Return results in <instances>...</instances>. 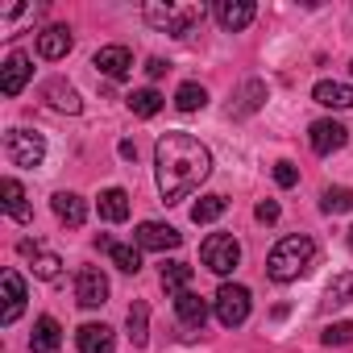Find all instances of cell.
<instances>
[{"label": "cell", "instance_id": "obj_1", "mask_svg": "<svg viewBox=\"0 0 353 353\" xmlns=\"http://www.w3.org/2000/svg\"><path fill=\"white\" fill-rule=\"evenodd\" d=\"M154 174H158L162 204H183L212 174V154L192 133H166L154 145Z\"/></svg>", "mask_w": 353, "mask_h": 353}, {"label": "cell", "instance_id": "obj_2", "mask_svg": "<svg viewBox=\"0 0 353 353\" xmlns=\"http://www.w3.org/2000/svg\"><path fill=\"white\" fill-rule=\"evenodd\" d=\"M312 262H316V241H312L307 233H291V237H283V241L270 250L266 274H270L274 283H295L299 274H307Z\"/></svg>", "mask_w": 353, "mask_h": 353}, {"label": "cell", "instance_id": "obj_3", "mask_svg": "<svg viewBox=\"0 0 353 353\" xmlns=\"http://www.w3.org/2000/svg\"><path fill=\"white\" fill-rule=\"evenodd\" d=\"M200 262L212 270V274H233L237 270V262H241V245H237V237L233 233H212L204 245H200Z\"/></svg>", "mask_w": 353, "mask_h": 353}, {"label": "cell", "instance_id": "obj_4", "mask_svg": "<svg viewBox=\"0 0 353 353\" xmlns=\"http://www.w3.org/2000/svg\"><path fill=\"white\" fill-rule=\"evenodd\" d=\"M5 154L13 166H42L46 158V137L30 133V129H9L5 133Z\"/></svg>", "mask_w": 353, "mask_h": 353}, {"label": "cell", "instance_id": "obj_5", "mask_svg": "<svg viewBox=\"0 0 353 353\" xmlns=\"http://www.w3.org/2000/svg\"><path fill=\"white\" fill-rule=\"evenodd\" d=\"M212 307H216V320H221L225 328H241V324L250 320V291H245L241 283H225V287L216 291Z\"/></svg>", "mask_w": 353, "mask_h": 353}, {"label": "cell", "instance_id": "obj_6", "mask_svg": "<svg viewBox=\"0 0 353 353\" xmlns=\"http://www.w3.org/2000/svg\"><path fill=\"white\" fill-rule=\"evenodd\" d=\"M75 299H79V307H104L108 303V274L100 266H83L75 274Z\"/></svg>", "mask_w": 353, "mask_h": 353}, {"label": "cell", "instance_id": "obj_7", "mask_svg": "<svg viewBox=\"0 0 353 353\" xmlns=\"http://www.w3.org/2000/svg\"><path fill=\"white\" fill-rule=\"evenodd\" d=\"M133 237H137V250H158V254L183 245V233H179V229H170V225H162V221H145V225H137Z\"/></svg>", "mask_w": 353, "mask_h": 353}, {"label": "cell", "instance_id": "obj_8", "mask_svg": "<svg viewBox=\"0 0 353 353\" xmlns=\"http://www.w3.org/2000/svg\"><path fill=\"white\" fill-rule=\"evenodd\" d=\"M174 316H179V324H183V336L192 341L204 328V320H208V303L196 291H183V295H174Z\"/></svg>", "mask_w": 353, "mask_h": 353}, {"label": "cell", "instance_id": "obj_9", "mask_svg": "<svg viewBox=\"0 0 353 353\" xmlns=\"http://www.w3.org/2000/svg\"><path fill=\"white\" fill-rule=\"evenodd\" d=\"M0 287H5V312H0V324L13 328L21 320V312H26V283H21L17 270H5L0 274Z\"/></svg>", "mask_w": 353, "mask_h": 353}, {"label": "cell", "instance_id": "obj_10", "mask_svg": "<svg viewBox=\"0 0 353 353\" xmlns=\"http://www.w3.org/2000/svg\"><path fill=\"white\" fill-rule=\"evenodd\" d=\"M30 75H34L30 59H26L21 50H13V54L5 59V67H0V92H5V96H21V88L30 83Z\"/></svg>", "mask_w": 353, "mask_h": 353}, {"label": "cell", "instance_id": "obj_11", "mask_svg": "<svg viewBox=\"0 0 353 353\" xmlns=\"http://www.w3.org/2000/svg\"><path fill=\"white\" fill-rule=\"evenodd\" d=\"M92 67L100 75H108V79H125L133 71V54H129V46H100L96 59H92Z\"/></svg>", "mask_w": 353, "mask_h": 353}, {"label": "cell", "instance_id": "obj_12", "mask_svg": "<svg viewBox=\"0 0 353 353\" xmlns=\"http://www.w3.org/2000/svg\"><path fill=\"white\" fill-rule=\"evenodd\" d=\"M307 141H312L316 154H332V150H341V145L349 141V129H345L341 121H316V125L307 129Z\"/></svg>", "mask_w": 353, "mask_h": 353}, {"label": "cell", "instance_id": "obj_13", "mask_svg": "<svg viewBox=\"0 0 353 353\" xmlns=\"http://www.w3.org/2000/svg\"><path fill=\"white\" fill-rule=\"evenodd\" d=\"M75 46V38H71V30L67 26H46L42 34H38V54L42 59H67V50Z\"/></svg>", "mask_w": 353, "mask_h": 353}, {"label": "cell", "instance_id": "obj_14", "mask_svg": "<svg viewBox=\"0 0 353 353\" xmlns=\"http://www.w3.org/2000/svg\"><path fill=\"white\" fill-rule=\"evenodd\" d=\"M216 21H221V30L237 34V30H245L254 21V5H250V0H221V5H216Z\"/></svg>", "mask_w": 353, "mask_h": 353}, {"label": "cell", "instance_id": "obj_15", "mask_svg": "<svg viewBox=\"0 0 353 353\" xmlns=\"http://www.w3.org/2000/svg\"><path fill=\"white\" fill-rule=\"evenodd\" d=\"M312 100L324 108H353V83H336V79H320L312 88Z\"/></svg>", "mask_w": 353, "mask_h": 353}, {"label": "cell", "instance_id": "obj_16", "mask_svg": "<svg viewBox=\"0 0 353 353\" xmlns=\"http://www.w3.org/2000/svg\"><path fill=\"white\" fill-rule=\"evenodd\" d=\"M75 345H79V353H112L117 336H112L108 324H83L75 332Z\"/></svg>", "mask_w": 353, "mask_h": 353}, {"label": "cell", "instance_id": "obj_17", "mask_svg": "<svg viewBox=\"0 0 353 353\" xmlns=\"http://www.w3.org/2000/svg\"><path fill=\"white\" fill-rule=\"evenodd\" d=\"M50 204H54V216H59V221H63L67 229H79V225L88 221V204H83V200H79L75 192H59V196H54Z\"/></svg>", "mask_w": 353, "mask_h": 353}, {"label": "cell", "instance_id": "obj_18", "mask_svg": "<svg viewBox=\"0 0 353 353\" xmlns=\"http://www.w3.org/2000/svg\"><path fill=\"white\" fill-rule=\"evenodd\" d=\"M59 345H63L59 320H54V316H42V320L34 324V332H30V349H34V353H54Z\"/></svg>", "mask_w": 353, "mask_h": 353}, {"label": "cell", "instance_id": "obj_19", "mask_svg": "<svg viewBox=\"0 0 353 353\" xmlns=\"http://www.w3.org/2000/svg\"><path fill=\"white\" fill-rule=\"evenodd\" d=\"M0 196H5V212H9L17 225H30V221H34V212H30V204H26V188H21L17 179H5V183H0Z\"/></svg>", "mask_w": 353, "mask_h": 353}, {"label": "cell", "instance_id": "obj_20", "mask_svg": "<svg viewBox=\"0 0 353 353\" xmlns=\"http://www.w3.org/2000/svg\"><path fill=\"white\" fill-rule=\"evenodd\" d=\"M42 96L50 100V108H59V112H71V117H75V112L83 108V100H79V92H75L71 83H63V79H50V83L42 88Z\"/></svg>", "mask_w": 353, "mask_h": 353}, {"label": "cell", "instance_id": "obj_21", "mask_svg": "<svg viewBox=\"0 0 353 353\" xmlns=\"http://www.w3.org/2000/svg\"><path fill=\"white\" fill-rule=\"evenodd\" d=\"M96 208H100V216H104V221L121 225V221L129 216V192H125V188H108V192H100Z\"/></svg>", "mask_w": 353, "mask_h": 353}, {"label": "cell", "instance_id": "obj_22", "mask_svg": "<svg viewBox=\"0 0 353 353\" xmlns=\"http://www.w3.org/2000/svg\"><path fill=\"white\" fill-rule=\"evenodd\" d=\"M324 303H328V307H345V303H353V270L332 274V283L324 287Z\"/></svg>", "mask_w": 353, "mask_h": 353}, {"label": "cell", "instance_id": "obj_23", "mask_svg": "<svg viewBox=\"0 0 353 353\" xmlns=\"http://www.w3.org/2000/svg\"><path fill=\"white\" fill-rule=\"evenodd\" d=\"M125 104H129V112H133V117H158L166 100H162V96H158L154 88H137V92H133V96H129Z\"/></svg>", "mask_w": 353, "mask_h": 353}, {"label": "cell", "instance_id": "obj_24", "mask_svg": "<svg viewBox=\"0 0 353 353\" xmlns=\"http://www.w3.org/2000/svg\"><path fill=\"white\" fill-rule=\"evenodd\" d=\"M129 341H133V349H141L150 341V307L141 299H133V307H129Z\"/></svg>", "mask_w": 353, "mask_h": 353}, {"label": "cell", "instance_id": "obj_25", "mask_svg": "<svg viewBox=\"0 0 353 353\" xmlns=\"http://www.w3.org/2000/svg\"><path fill=\"white\" fill-rule=\"evenodd\" d=\"M225 208H229V200H225V196H204V200H196V204H192V221H196V225H212V221H221V216H225Z\"/></svg>", "mask_w": 353, "mask_h": 353}, {"label": "cell", "instance_id": "obj_26", "mask_svg": "<svg viewBox=\"0 0 353 353\" xmlns=\"http://www.w3.org/2000/svg\"><path fill=\"white\" fill-rule=\"evenodd\" d=\"M188 283H192V266H188V262H166V266H162V287H166L170 295H183Z\"/></svg>", "mask_w": 353, "mask_h": 353}, {"label": "cell", "instance_id": "obj_27", "mask_svg": "<svg viewBox=\"0 0 353 353\" xmlns=\"http://www.w3.org/2000/svg\"><path fill=\"white\" fill-rule=\"evenodd\" d=\"M145 21H150L154 30L170 34L174 21H179V9H174V5H162V0H150V5H145Z\"/></svg>", "mask_w": 353, "mask_h": 353}, {"label": "cell", "instance_id": "obj_28", "mask_svg": "<svg viewBox=\"0 0 353 353\" xmlns=\"http://www.w3.org/2000/svg\"><path fill=\"white\" fill-rule=\"evenodd\" d=\"M204 104H208V92L200 83H179V92H174V108L179 112H196Z\"/></svg>", "mask_w": 353, "mask_h": 353}, {"label": "cell", "instance_id": "obj_29", "mask_svg": "<svg viewBox=\"0 0 353 353\" xmlns=\"http://www.w3.org/2000/svg\"><path fill=\"white\" fill-rule=\"evenodd\" d=\"M320 208H324L328 216L353 212V188H328V192H324V200H320Z\"/></svg>", "mask_w": 353, "mask_h": 353}, {"label": "cell", "instance_id": "obj_30", "mask_svg": "<svg viewBox=\"0 0 353 353\" xmlns=\"http://www.w3.org/2000/svg\"><path fill=\"white\" fill-rule=\"evenodd\" d=\"M108 258H112V266L125 270V274H137V270H141V250H137V245H112Z\"/></svg>", "mask_w": 353, "mask_h": 353}, {"label": "cell", "instance_id": "obj_31", "mask_svg": "<svg viewBox=\"0 0 353 353\" xmlns=\"http://www.w3.org/2000/svg\"><path fill=\"white\" fill-rule=\"evenodd\" d=\"M59 270H63V258H59V254H38V258H34V274H38V279L54 283Z\"/></svg>", "mask_w": 353, "mask_h": 353}, {"label": "cell", "instance_id": "obj_32", "mask_svg": "<svg viewBox=\"0 0 353 353\" xmlns=\"http://www.w3.org/2000/svg\"><path fill=\"white\" fill-rule=\"evenodd\" d=\"M320 341H324V345H349V341H353V320H336V324H328V328L320 332Z\"/></svg>", "mask_w": 353, "mask_h": 353}, {"label": "cell", "instance_id": "obj_33", "mask_svg": "<svg viewBox=\"0 0 353 353\" xmlns=\"http://www.w3.org/2000/svg\"><path fill=\"white\" fill-rule=\"evenodd\" d=\"M262 96H266V88H262L258 79H254V83H245V92H241V108H237V112H254V108L262 104Z\"/></svg>", "mask_w": 353, "mask_h": 353}, {"label": "cell", "instance_id": "obj_34", "mask_svg": "<svg viewBox=\"0 0 353 353\" xmlns=\"http://www.w3.org/2000/svg\"><path fill=\"white\" fill-rule=\"evenodd\" d=\"M274 183H279V188H295V183H299L295 162H274Z\"/></svg>", "mask_w": 353, "mask_h": 353}, {"label": "cell", "instance_id": "obj_35", "mask_svg": "<svg viewBox=\"0 0 353 353\" xmlns=\"http://www.w3.org/2000/svg\"><path fill=\"white\" fill-rule=\"evenodd\" d=\"M254 216H258L262 225H274V221H279V204H274V200H262V204L254 208Z\"/></svg>", "mask_w": 353, "mask_h": 353}, {"label": "cell", "instance_id": "obj_36", "mask_svg": "<svg viewBox=\"0 0 353 353\" xmlns=\"http://www.w3.org/2000/svg\"><path fill=\"white\" fill-rule=\"evenodd\" d=\"M145 75H150V79L166 75V63H162V59H150V63H145Z\"/></svg>", "mask_w": 353, "mask_h": 353}, {"label": "cell", "instance_id": "obj_37", "mask_svg": "<svg viewBox=\"0 0 353 353\" xmlns=\"http://www.w3.org/2000/svg\"><path fill=\"white\" fill-rule=\"evenodd\" d=\"M121 158H137V145L133 141H121Z\"/></svg>", "mask_w": 353, "mask_h": 353}, {"label": "cell", "instance_id": "obj_38", "mask_svg": "<svg viewBox=\"0 0 353 353\" xmlns=\"http://www.w3.org/2000/svg\"><path fill=\"white\" fill-rule=\"evenodd\" d=\"M345 241H349V250H353V229H349V233H345Z\"/></svg>", "mask_w": 353, "mask_h": 353}, {"label": "cell", "instance_id": "obj_39", "mask_svg": "<svg viewBox=\"0 0 353 353\" xmlns=\"http://www.w3.org/2000/svg\"><path fill=\"white\" fill-rule=\"evenodd\" d=\"M349 71H353V67H349Z\"/></svg>", "mask_w": 353, "mask_h": 353}]
</instances>
